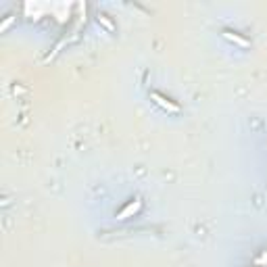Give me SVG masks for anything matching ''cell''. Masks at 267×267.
<instances>
[{
  "mask_svg": "<svg viewBox=\"0 0 267 267\" xmlns=\"http://www.w3.org/2000/svg\"><path fill=\"white\" fill-rule=\"evenodd\" d=\"M140 207H142V202H140V200L130 202L126 209H121V211L117 213V219H128V217H132V215H136V213L140 211Z\"/></svg>",
  "mask_w": 267,
  "mask_h": 267,
  "instance_id": "7a4b0ae2",
  "label": "cell"
},
{
  "mask_svg": "<svg viewBox=\"0 0 267 267\" xmlns=\"http://www.w3.org/2000/svg\"><path fill=\"white\" fill-rule=\"evenodd\" d=\"M224 35H226V38H228V40H232V42H236V44H238V46H244V48L248 46V40H244V38H240V35H236L234 32H230V30H226V32H224Z\"/></svg>",
  "mask_w": 267,
  "mask_h": 267,
  "instance_id": "3957f363",
  "label": "cell"
},
{
  "mask_svg": "<svg viewBox=\"0 0 267 267\" xmlns=\"http://www.w3.org/2000/svg\"><path fill=\"white\" fill-rule=\"evenodd\" d=\"M150 99H153L159 106H163L167 113H180V106H177L175 102H171L169 99H165V96H161L159 92H153V94H150Z\"/></svg>",
  "mask_w": 267,
  "mask_h": 267,
  "instance_id": "6da1fadb",
  "label": "cell"
}]
</instances>
